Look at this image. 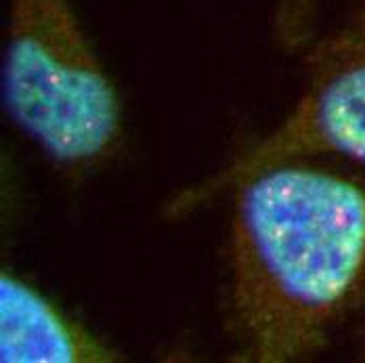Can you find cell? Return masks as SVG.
I'll return each instance as SVG.
<instances>
[{
    "label": "cell",
    "mask_w": 365,
    "mask_h": 363,
    "mask_svg": "<svg viewBox=\"0 0 365 363\" xmlns=\"http://www.w3.org/2000/svg\"><path fill=\"white\" fill-rule=\"evenodd\" d=\"M124 355L11 271L0 275V362L113 363Z\"/></svg>",
    "instance_id": "277c9868"
},
{
    "label": "cell",
    "mask_w": 365,
    "mask_h": 363,
    "mask_svg": "<svg viewBox=\"0 0 365 363\" xmlns=\"http://www.w3.org/2000/svg\"><path fill=\"white\" fill-rule=\"evenodd\" d=\"M231 319L242 362L317 353L365 284V189L298 160L235 189Z\"/></svg>",
    "instance_id": "6da1fadb"
},
{
    "label": "cell",
    "mask_w": 365,
    "mask_h": 363,
    "mask_svg": "<svg viewBox=\"0 0 365 363\" xmlns=\"http://www.w3.org/2000/svg\"><path fill=\"white\" fill-rule=\"evenodd\" d=\"M322 0H275L271 36L284 53H300L311 44Z\"/></svg>",
    "instance_id": "5b68a950"
},
{
    "label": "cell",
    "mask_w": 365,
    "mask_h": 363,
    "mask_svg": "<svg viewBox=\"0 0 365 363\" xmlns=\"http://www.w3.org/2000/svg\"><path fill=\"white\" fill-rule=\"evenodd\" d=\"M2 103L11 122L70 175L103 166L122 141L115 88L70 0H9Z\"/></svg>",
    "instance_id": "7a4b0ae2"
},
{
    "label": "cell",
    "mask_w": 365,
    "mask_h": 363,
    "mask_svg": "<svg viewBox=\"0 0 365 363\" xmlns=\"http://www.w3.org/2000/svg\"><path fill=\"white\" fill-rule=\"evenodd\" d=\"M304 51V82L292 111L255 145L175 193L164 204L162 217H191L273 164L319 153L365 164V9Z\"/></svg>",
    "instance_id": "3957f363"
}]
</instances>
